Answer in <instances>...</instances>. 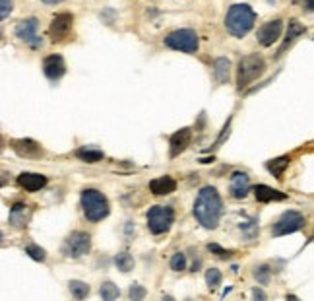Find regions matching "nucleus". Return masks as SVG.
I'll return each instance as SVG.
<instances>
[{
	"instance_id": "5701e85b",
	"label": "nucleus",
	"mask_w": 314,
	"mask_h": 301,
	"mask_svg": "<svg viewBox=\"0 0 314 301\" xmlns=\"http://www.w3.org/2000/svg\"><path fill=\"white\" fill-rule=\"evenodd\" d=\"M76 156L86 163H97L105 158V154L101 150H91V148H80L76 152Z\"/></svg>"
},
{
	"instance_id": "f257e3e1",
	"label": "nucleus",
	"mask_w": 314,
	"mask_h": 301,
	"mask_svg": "<svg viewBox=\"0 0 314 301\" xmlns=\"http://www.w3.org/2000/svg\"><path fill=\"white\" fill-rule=\"evenodd\" d=\"M221 214H223V202L219 193L214 187H204L198 193V198L194 202L196 220L206 229H216L221 220Z\"/></svg>"
},
{
	"instance_id": "4468645a",
	"label": "nucleus",
	"mask_w": 314,
	"mask_h": 301,
	"mask_svg": "<svg viewBox=\"0 0 314 301\" xmlns=\"http://www.w3.org/2000/svg\"><path fill=\"white\" fill-rule=\"evenodd\" d=\"M31 220V208L23 202H16L10 210V224L14 227H25Z\"/></svg>"
},
{
	"instance_id": "e433bc0d",
	"label": "nucleus",
	"mask_w": 314,
	"mask_h": 301,
	"mask_svg": "<svg viewBox=\"0 0 314 301\" xmlns=\"http://www.w3.org/2000/svg\"><path fill=\"white\" fill-rule=\"evenodd\" d=\"M0 243H2V231H0Z\"/></svg>"
},
{
	"instance_id": "7c9ffc66",
	"label": "nucleus",
	"mask_w": 314,
	"mask_h": 301,
	"mask_svg": "<svg viewBox=\"0 0 314 301\" xmlns=\"http://www.w3.org/2000/svg\"><path fill=\"white\" fill-rule=\"evenodd\" d=\"M207 251H210V253H216L219 258H229L233 255V251H225L223 247H219L217 243H210V245H207Z\"/></svg>"
},
{
	"instance_id": "6ab92c4d",
	"label": "nucleus",
	"mask_w": 314,
	"mask_h": 301,
	"mask_svg": "<svg viewBox=\"0 0 314 301\" xmlns=\"http://www.w3.org/2000/svg\"><path fill=\"white\" fill-rule=\"evenodd\" d=\"M254 194H256V200L258 202H273V200H285L287 194L282 191H275L268 185H256L254 187Z\"/></svg>"
},
{
	"instance_id": "f704fd0d",
	"label": "nucleus",
	"mask_w": 314,
	"mask_h": 301,
	"mask_svg": "<svg viewBox=\"0 0 314 301\" xmlns=\"http://www.w3.org/2000/svg\"><path fill=\"white\" fill-rule=\"evenodd\" d=\"M6 183H8V173L0 171V187H4Z\"/></svg>"
},
{
	"instance_id": "0eeeda50",
	"label": "nucleus",
	"mask_w": 314,
	"mask_h": 301,
	"mask_svg": "<svg viewBox=\"0 0 314 301\" xmlns=\"http://www.w3.org/2000/svg\"><path fill=\"white\" fill-rule=\"evenodd\" d=\"M91 249V235L86 231H74L66 237L64 245H62V253L70 258H80L87 255Z\"/></svg>"
},
{
	"instance_id": "ddd939ff",
	"label": "nucleus",
	"mask_w": 314,
	"mask_h": 301,
	"mask_svg": "<svg viewBox=\"0 0 314 301\" xmlns=\"http://www.w3.org/2000/svg\"><path fill=\"white\" fill-rule=\"evenodd\" d=\"M43 72L49 80H58V78H62L66 72L64 58H62L60 54H51V56H47L43 61Z\"/></svg>"
},
{
	"instance_id": "1a4fd4ad",
	"label": "nucleus",
	"mask_w": 314,
	"mask_h": 301,
	"mask_svg": "<svg viewBox=\"0 0 314 301\" xmlns=\"http://www.w3.org/2000/svg\"><path fill=\"white\" fill-rule=\"evenodd\" d=\"M72 27H74V16L68 14V12H62V14H56L53 18L51 27H49V35L54 43H60L70 35Z\"/></svg>"
},
{
	"instance_id": "9d476101",
	"label": "nucleus",
	"mask_w": 314,
	"mask_h": 301,
	"mask_svg": "<svg viewBox=\"0 0 314 301\" xmlns=\"http://www.w3.org/2000/svg\"><path fill=\"white\" fill-rule=\"evenodd\" d=\"M37 29H39V20L27 18V20H22L16 25V35L31 47H41V37L37 35Z\"/></svg>"
},
{
	"instance_id": "423d86ee",
	"label": "nucleus",
	"mask_w": 314,
	"mask_h": 301,
	"mask_svg": "<svg viewBox=\"0 0 314 301\" xmlns=\"http://www.w3.org/2000/svg\"><path fill=\"white\" fill-rule=\"evenodd\" d=\"M165 45L181 53H196L198 51V33L194 29H177L165 37Z\"/></svg>"
},
{
	"instance_id": "7ed1b4c3",
	"label": "nucleus",
	"mask_w": 314,
	"mask_h": 301,
	"mask_svg": "<svg viewBox=\"0 0 314 301\" xmlns=\"http://www.w3.org/2000/svg\"><path fill=\"white\" fill-rule=\"evenodd\" d=\"M82 208L89 222H99L109 216V200L95 189L82 191Z\"/></svg>"
},
{
	"instance_id": "aec40b11",
	"label": "nucleus",
	"mask_w": 314,
	"mask_h": 301,
	"mask_svg": "<svg viewBox=\"0 0 314 301\" xmlns=\"http://www.w3.org/2000/svg\"><path fill=\"white\" fill-rule=\"evenodd\" d=\"M214 74H216V80L219 84H227L229 80V74H231V63H229V58H216V63H214Z\"/></svg>"
},
{
	"instance_id": "f3484780",
	"label": "nucleus",
	"mask_w": 314,
	"mask_h": 301,
	"mask_svg": "<svg viewBox=\"0 0 314 301\" xmlns=\"http://www.w3.org/2000/svg\"><path fill=\"white\" fill-rule=\"evenodd\" d=\"M250 191V179L247 173H233V177H231V194L235 196V198H245Z\"/></svg>"
},
{
	"instance_id": "4be33fe9",
	"label": "nucleus",
	"mask_w": 314,
	"mask_h": 301,
	"mask_svg": "<svg viewBox=\"0 0 314 301\" xmlns=\"http://www.w3.org/2000/svg\"><path fill=\"white\" fill-rule=\"evenodd\" d=\"M289 158L287 156H282V158H275V160H271V162L266 163V167H268V171L273 175V177H277V179H283V173L285 169L289 167Z\"/></svg>"
},
{
	"instance_id": "393cba45",
	"label": "nucleus",
	"mask_w": 314,
	"mask_h": 301,
	"mask_svg": "<svg viewBox=\"0 0 314 301\" xmlns=\"http://www.w3.org/2000/svg\"><path fill=\"white\" fill-rule=\"evenodd\" d=\"M68 286H70V291H72V295H74L76 299H84V297H87V293H89V286H87L86 282L72 280Z\"/></svg>"
},
{
	"instance_id": "2eb2a0df",
	"label": "nucleus",
	"mask_w": 314,
	"mask_h": 301,
	"mask_svg": "<svg viewBox=\"0 0 314 301\" xmlns=\"http://www.w3.org/2000/svg\"><path fill=\"white\" fill-rule=\"evenodd\" d=\"M18 185L25 191H29V193H35V191H41L47 185V177L39 175V173H22L18 177Z\"/></svg>"
},
{
	"instance_id": "2f4dec72",
	"label": "nucleus",
	"mask_w": 314,
	"mask_h": 301,
	"mask_svg": "<svg viewBox=\"0 0 314 301\" xmlns=\"http://www.w3.org/2000/svg\"><path fill=\"white\" fill-rule=\"evenodd\" d=\"M12 6H14V2H12V0H0V20H4V18H8V16H10Z\"/></svg>"
},
{
	"instance_id": "72a5a7b5",
	"label": "nucleus",
	"mask_w": 314,
	"mask_h": 301,
	"mask_svg": "<svg viewBox=\"0 0 314 301\" xmlns=\"http://www.w3.org/2000/svg\"><path fill=\"white\" fill-rule=\"evenodd\" d=\"M252 297H254V299H266V293L256 288V290L252 291Z\"/></svg>"
},
{
	"instance_id": "473e14b6",
	"label": "nucleus",
	"mask_w": 314,
	"mask_h": 301,
	"mask_svg": "<svg viewBox=\"0 0 314 301\" xmlns=\"http://www.w3.org/2000/svg\"><path fill=\"white\" fill-rule=\"evenodd\" d=\"M130 297L134 301L144 299V297H146V290H144L142 286H132V288H130Z\"/></svg>"
},
{
	"instance_id": "f8f14e48",
	"label": "nucleus",
	"mask_w": 314,
	"mask_h": 301,
	"mask_svg": "<svg viewBox=\"0 0 314 301\" xmlns=\"http://www.w3.org/2000/svg\"><path fill=\"white\" fill-rule=\"evenodd\" d=\"M12 148L18 156L22 158H41L43 156V148L29 138H22V140H12Z\"/></svg>"
},
{
	"instance_id": "b1692460",
	"label": "nucleus",
	"mask_w": 314,
	"mask_h": 301,
	"mask_svg": "<svg viewBox=\"0 0 314 301\" xmlns=\"http://www.w3.org/2000/svg\"><path fill=\"white\" fill-rule=\"evenodd\" d=\"M115 264L119 266L120 272H130L134 268V257H132L130 253H119L117 257H115Z\"/></svg>"
},
{
	"instance_id": "c756f323",
	"label": "nucleus",
	"mask_w": 314,
	"mask_h": 301,
	"mask_svg": "<svg viewBox=\"0 0 314 301\" xmlns=\"http://www.w3.org/2000/svg\"><path fill=\"white\" fill-rule=\"evenodd\" d=\"M270 274H271V270L268 268V266H260V268H256V272H254V278L266 286V284L270 282Z\"/></svg>"
},
{
	"instance_id": "39448f33",
	"label": "nucleus",
	"mask_w": 314,
	"mask_h": 301,
	"mask_svg": "<svg viewBox=\"0 0 314 301\" xmlns=\"http://www.w3.org/2000/svg\"><path fill=\"white\" fill-rule=\"evenodd\" d=\"M175 222V212L171 206H153L148 212V227L150 231L159 235L167 233Z\"/></svg>"
},
{
	"instance_id": "a878e982",
	"label": "nucleus",
	"mask_w": 314,
	"mask_h": 301,
	"mask_svg": "<svg viewBox=\"0 0 314 301\" xmlns=\"http://www.w3.org/2000/svg\"><path fill=\"white\" fill-rule=\"evenodd\" d=\"M99 293H101V297L105 301H113L119 297V288L113 284V282H105V284H101V290H99Z\"/></svg>"
},
{
	"instance_id": "412c9836",
	"label": "nucleus",
	"mask_w": 314,
	"mask_h": 301,
	"mask_svg": "<svg viewBox=\"0 0 314 301\" xmlns=\"http://www.w3.org/2000/svg\"><path fill=\"white\" fill-rule=\"evenodd\" d=\"M304 25H301V23L297 22V20H291L289 22V29H287V37H285V43L282 45V49H280V54L285 53V49L289 47V45L297 39V37H301V35H304Z\"/></svg>"
},
{
	"instance_id": "6e6552de",
	"label": "nucleus",
	"mask_w": 314,
	"mask_h": 301,
	"mask_svg": "<svg viewBox=\"0 0 314 301\" xmlns=\"http://www.w3.org/2000/svg\"><path fill=\"white\" fill-rule=\"evenodd\" d=\"M303 226H304V216L299 214V212H295V210H289V212H285V214L273 224L271 233H273L275 237L289 235V233L299 231Z\"/></svg>"
},
{
	"instance_id": "c9c22d12",
	"label": "nucleus",
	"mask_w": 314,
	"mask_h": 301,
	"mask_svg": "<svg viewBox=\"0 0 314 301\" xmlns=\"http://www.w3.org/2000/svg\"><path fill=\"white\" fill-rule=\"evenodd\" d=\"M45 4H58V2H62V0H43Z\"/></svg>"
},
{
	"instance_id": "20e7f679",
	"label": "nucleus",
	"mask_w": 314,
	"mask_h": 301,
	"mask_svg": "<svg viewBox=\"0 0 314 301\" xmlns=\"http://www.w3.org/2000/svg\"><path fill=\"white\" fill-rule=\"evenodd\" d=\"M266 63L260 54H249L238 63V74H237V84L238 87H247L249 84H252L254 80H258L264 74Z\"/></svg>"
},
{
	"instance_id": "bb28decb",
	"label": "nucleus",
	"mask_w": 314,
	"mask_h": 301,
	"mask_svg": "<svg viewBox=\"0 0 314 301\" xmlns=\"http://www.w3.org/2000/svg\"><path fill=\"white\" fill-rule=\"evenodd\" d=\"M171 268L175 272H181V270L186 268V255L184 253H175L173 258H171Z\"/></svg>"
},
{
	"instance_id": "dca6fc26",
	"label": "nucleus",
	"mask_w": 314,
	"mask_h": 301,
	"mask_svg": "<svg viewBox=\"0 0 314 301\" xmlns=\"http://www.w3.org/2000/svg\"><path fill=\"white\" fill-rule=\"evenodd\" d=\"M190 140H192V132H190V129L177 130L173 136H171V158H177L181 152L186 150L188 144H190Z\"/></svg>"
},
{
	"instance_id": "f03ea898",
	"label": "nucleus",
	"mask_w": 314,
	"mask_h": 301,
	"mask_svg": "<svg viewBox=\"0 0 314 301\" xmlns=\"http://www.w3.org/2000/svg\"><path fill=\"white\" fill-rule=\"evenodd\" d=\"M256 14L249 4H233L225 16V27L233 37H245L254 27Z\"/></svg>"
},
{
	"instance_id": "c85d7f7f",
	"label": "nucleus",
	"mask_w": 314,
	"mask_h": 301,
	"mask_svg": "<svg viewBox=\"0 0 314 301\" xmlns=\"http://www.w3.org/2000/svg\"><path fill=\"white\" fill-rule=\"evenodd\" d=\"M206 282L210 288H216V286H219L221 284V272L217 268H210L206 272Z\"/></svg>"
},
{
	"instance_id": "cd10ccee",
	"label": "nucleus",
	"mask_w": 314,
	"mask_h": 301,
	"mask_svg": "<svg viewBox=\"0 0 314 301\" xmlns=\"http://www.w3.org/2000/svg\"><path fill=\"white\" fill-rule=\"evenodd\" d=\"M25 253H27L33 260H37V262H43L45 258H47V253H45L41 247H37V245H29V247H25Z\"/></svg>"
},
{
	"instance_id": "4c0bfd02",
	"label": "nucleus",
	"mask_w": 314,
	"mask_h": 301,
	"mask_svg": "<svg viewBox=\"0 0 314 301\" xmlns=\"http://www.w3.org/2000/svg\"><path fill=\"white\" fill-rule=\"evenodd\" d=\"M0 146H2V140H0Z\"/></svg>"
},
{
	"instance_id": "a211bd4d",
	"label": "nucleus",
	"mask_w": 314,
	"mask_h": 301,
	"mask_svg": "<svg viewBox=\"0 0 314 301\" xmlns=\"http://www.w3.org/2000/svg\"><path fill=\"white\" fill-rule=\"evenodd\" d=\"M175 189H177V181H175L173 177H169V175L157 177V179H153L152 183H150V191H152L155 196L171 194V193H175Z\"/></svg>"
},
{
	"instance_id": "9b49d317",
	"label": "nucleus",
	"mask_w": 314,
	"mask_h": 301,
	"mask_svg": "<svg viewBox=\"0 0 314 301\" xmlns=\"http://www.w3.org/2000/svg\"><path fill=\"white\" fill-rule=\"evenodd\" d=\"M282 27H283L282 20H271V22L264 23L260 29H258V43L262 47H271V45L280 39Z\"/></svg>"
}]
</instances>
